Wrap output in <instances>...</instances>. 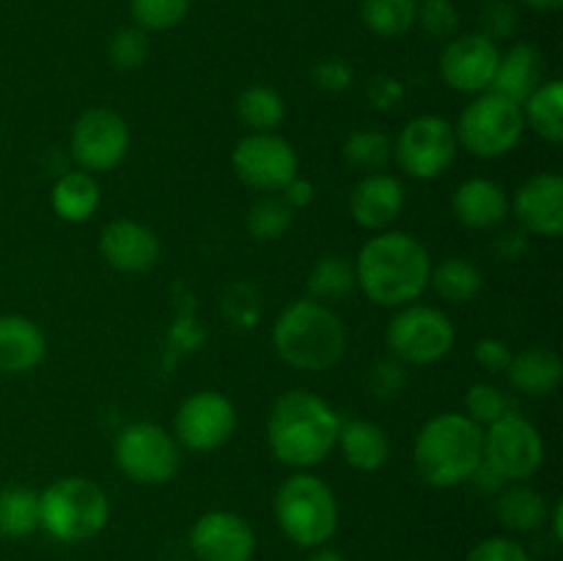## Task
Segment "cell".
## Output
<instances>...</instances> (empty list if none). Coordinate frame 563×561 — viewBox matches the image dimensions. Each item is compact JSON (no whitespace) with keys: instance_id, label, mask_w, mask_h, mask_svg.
Segmentation results:
<instances>
[{"instance_id":"1","label":"cell","mask_w":563,"mask_h":561,"mask_svg":"<svg viewBox=\"0 0 563 561\" xmlns=\"http://www.w3.org/2000/svg\"><path fill=\"white\" fill-rule=\"evenodd\" d=\"M432 258L427 245L407 231H377L357 251V289L385 308H405L427 292Z\"/></svg>"},{"instance_id":"2","label":"cell","mask_w":563,"mask_h":561,"mask_svg":"<svg viewBox=\"0 0 563 561\" xmlns=\"http://www.w3.org/2000/svg\"><path fill=\"white\" fill-rule=\"evenodd\" d=\"M341 416L333 405L311 391H286L267 418L269 451L284 465L306 471L330 457L339 443Z\"/></svg>"},{"instance_id":"3","label":"cell","mask_w":563,"mask_h":561,"mask_svg":"<svg viewBox=\"0 0 563 561\" xmlns=\"http://www.w3.org/2000/svg\"><path fill=\"white\" fill-rule=\"evenodd\" d=\"M273 346L280 361L297 372H328L346 355L350 330L328 302L306 297L291 300L278 314Z\"/></svg>"},{"instance_id":"4","label":"cell","mask_w":563,"mask_h":561,"mask_svg":"<svg viewBox=\"0 0 563 561\" xmlns=\"http://www.w3.org/2000/svg\"><path fill=\"white\" fill-rule=\"evenodd\" d=\"M484 429L465 413H438L421 427L412 449L416 471L429 487H456L471 482L482 465Z\"/></svg>"},{"instance_id":"5","label":"cell","mask_w":563,"mask_h":561,"mask_svg":"<svg viewBox=\"0 0 563 561\" xmlns=\"http://www.w3.org/2000/svg\"><path fill=\"white\" fill-rule=\"evenodd\" d=\"M275 520L300 548H322L339 528V501L317 473L297 471L275 493Z\"/></svg>"},{"instance_id":"6","label":"cell","mask_w":563,"mask_h":561,"mask_svg":"<svg viewBox=\"0 0 563 561\" xmlns=\"http://www.w3.org/2000/svg\"><path fill=\"white\" fill-rule=\"evenodd\" d=\"M42 528L58 542H86L110 520L108 493L86 476H64L38 493Z\"/></svg>"},{"instance_id":"7","label":"cell","mask_w":563,"mask_h":561,"mask_svg":"<svg viewBox=\"0 0 563 561\" xmlns=\"http://www.w3.org/2000/svg\"><path fill=\"white\" fill-rule=\"evenodd\" d=\"M460 148H467L473 157L498 160L515 152L526 132L522 108L495 91H484L462 110L454 127Z\"/></svg>"},{"instance_id":"8","label":"cell","mask_w":563,"mask_h":561,"mask_svg":"<svg viewBox=\"0 0 563 561\" xmlns=\"http://www.w3.org/2000/svg\"><path fill=\"white\" fill-rule=\"evenodd\" d=\"M115 468L135 484L157 487L179 473V443L168 429L152 421H135L119 432L113 443Z\"/></svg>"},{"instance_id":"9","label":"cell","mask_w":563,"mask_h":561,"mask_svg":"<svg viewBox=\"0 0 563 561\" xmlns=\"http://www.w3.org/2000/svg\"><path fill=\"white\" fill-rule=\"evenodd\" d=\"M460 141L454 124L443 116H416L401 127L394 143V160L410 179H440L454 165Z\"/></svg>"},{"instance_id":"10","label":"cell","mask_w":563,"mask_h":561,"mask_svg":"<svg viewBox=\"0 0 563 561\" xmlns=\"http://www.w3.org/2000/svg\"><path fill=\"white\" fill-rule=\"evenodd\" d=\"M385 339L396 361L405 366H429L449 355L456 330L440 308L410 302L390 319Z\"/></svg>"},{"instance_id":"11","label":"cell","mask_w":563,"mask_h":561,"mask_svg":"<svg viewBox=\"0 0 563 561\" xmlns=\"http://www.w3.org/2000/svg\"><path fill=\"white\" fill-rule=\"evenodd\" d=\"M482 462L493 468L504 482L531 479L544 462L542 435L528 418L509 410L484 429Z\"/></svg>"},{"instance_id":"12","label":"cell","mask_w":563,"mask_h":561,"mask_svg":"<svg viewBox=\"0 0 563 561\" xmlns=\"http://www.w3.org/2000/svg\"><path fill=\"white\" fill-rule=\"evenodd\" d=\"M231 165L242 185L258 193H280L297 176V152L278 132H251L231 152Z\"/></svg>"},{"instance_id":"13","label":"cell","mask_w":563,"mask_h":561,"mask_svg":"<svg viewBox=\"0 0 563 561\" xmlns=\"http://www.w3.org/2000/svg\"><path fill=\"white\" fill-rule=\"evenodd\" d=\"M69 152L88 174L113 170L130 152V127L110 108L86 110L71 127Z\"/></svg>"},{"instance_id":"14","label":"cell","mask_w":563,"mask_h":561,"mask_svg":"<svg viewBox=\"0 0 563 561\" xmlns=\"http://www.w3.org/2000/svg\"><path fill=\"white\" fill-rule=\"evenodd\" d=\"M236 429L234 402L220 391H196L179 405L174 432L185 449L214 451L231 440Z\"/></svg>"},{"instance_id":"15","label":"cell","mask_w":563,"mask_h":561,"mask_svg":"<svg viewBox=\"0 0 563 561\" xmlns=\"http://www.w3.org/2000/svg\"><path fill=\"white\" fill-rule=\"evenodd\" d=\"M500 50L482 33H465L445 44L440 55V77L449 88L462 94L489 91L498 72Z\"/></svg>"},{"instance_id":"16","label":"cell","mask_w":563,"mask_h":561,"mask_svg":"<svg viewBox=\"0 0 563 561\" xmlns=\"http://www.w3.org/2000/svg\"><path fill=\"white\" fill-rule=\"evenodd\" d=\"M190 550L198 561H251L256 534L242 515L214 509L192 522Z\"/></svg>"},{"instance_id":"17","label":"cell","mask_w":563,"mask_h":561,"mask_svg":"<svg viewBox=\"0 0 563 561\" xmlns=\"http://www.w3.org/2000/svg\"><path fill=\"white\" fill-rule=\"evenodd\" d=\"M511 212L522 231L537 237H559L563 231V179L559 174H537L517 187Z\"/></svg>"},{"instance_id":"18","label":"cell","mask_w":563,"mask_h":561,"mask_svg":"<svg viewBox=\"0 0 563 561\" xmlns=\"http://www.w3.org/2000/svg\"><path fill=\"white\" fill-rule=\"evenodd\" d=\"M99 251L102 258L119 273H146L159 258V240L148 226L137 220H110L99 237Z\"/></svg>"},{"instance_id":"19","label":"cell","mask_w":563,"mask_h":561,"mask_svg":"<svg viewBox=\"0 0 563 561\" xmlns=\"http://www.w3.org/2000/svg\"><path fill=\"white\" fill-rule=\"evenodd\" d=\"M405 209V187L390 174H366L350 193V215L361 229L388 231Z\"/></svg>"},{"instance_id":"20","label":"cell","mask_w":563,"mask_h":561,"mask_svg":"<svg viewBox=\"0 0 563 561\" xmlns=\"http://www.w3.org/2000/svg\"><path fill=\"white\" fill-rule=\"evenodd\" d=\"M451 209L456 220L467 229L487 231L504 223L511 212V198L506 196L504 187L484 176L465 179L451 196Z\"/></svg>"},{"instance_id":"21","label":"cell","mask_w":563,"mask_h":561,"mask_svg":"<svg viewBox=\"0 0 563 561\" xmlns=\"http://www.w3.org/2000/svg\"><path fill=\"white\" fill-rule=\"evenodd\" d=\"M47 355V339L33 319L0 314V374H27Z\"/></svg>"},{"instance_id":"22","label":"cell","mask_w":563,"mask_h":561,"mask_svg":"<svg viewBox=\"0 0 563 561\" xmlns=\"http://www.w3.org/2000/svg\"><path fill=\"white\" fill-rule=\"evenodd\" d=\"M539 86H542V55L533 44L520 42L500 53L498 72H495L489 91L522 105Z\"/></svg>"},{"instance_id":"23","label":"cell","mask_w":563,"mask_h":561,"mask_svg":"<svg viewBox=\"0 0 563 561\" xmlns=\"http://www.w3.org/2000/svg\"><path fill=\"white\" fill-rule=\"evenodd\" d=\"M346 465L361 473H374L385 468L390 460V438L379 424L366 421V418H350L341 421L339 443Z\"/></svg>"},{"instance_id":"24","label":"cell","mask_w":563,"mask_h":561,"mask_svg":"<svg viewBox=\"0 0 563 561\" xmlns=\"http://www.w3.org/2000/svg\"><path fill=\"white\" fill-rule=\"evenodd\" d=\"M511 388L526 396H548L561 385L563 363L559 352L550 346H528V350L511 355L509 369H506Z\"/></svg>"},{"instance_id":"25","label":"cell","mask_w":563,"mask_h":561,"mask_svg":"<svg viewBox=\"0 0 563 561\" xmlns=\"http://www.w3.org/2000/svg\"><path fill=\"white\" fill-rule=\"evenodd\" d=\"M99 204H102L99 182L82 168L60 174L49 190V207L66 223H86L97 215Z\"/></svg>"},{"instance_id":"26","label":"cell","mask_w":563,"mask_h":561,"mask_svg":"<svg viewBox=\"0 0 563 561\" xmlns=\"http://www.w3.org/2000/svg\"><path fill=\"white\" fill-rule=\"evenodd\" d=\"M495 515L504 522L509 531H537L548 522V501L542 493L526 484H515V487L500 490L498 501H495Z\"/></svg>"},{"instance_id":"27","label":"cell","mask_w":563,"mask_h":561,"mask_svg":"<svg viewBox=\"0 0 563 561\" xmlns=\"http://www.w3.org/2000/svg\"><path fill=\"white\" fill-rule=\"evenodd\" d=\"M520 108L526 127H531L542 141L559 146L563 141V82H542Z\"/></svg>"},{"instance_id":"28","label":"cell","mask_w":563,"mask_h":561,"mask_svg":"<svg viewBox=\"0 0 563 561\" xmlns=\"http://www.w3.org/2000/svg\"><path fill=\"white\" fill-rule=\"evenodd\" d=\"M429 284L434 286V292H438L445 302L465 306V302H471L473 297L482 292L484 275L482 270H478L473 262H467V258L451 256V258H443L438 267H432Z\"/></svg>"},{"instance_id":"29","label":"cell","mask_w":563,"mask_h":561,"mask_svg":"<svg viewBox=\"0 0 563 561\" xmlns=\"http://www.w3.org/2000/svg\"><path fill=\"white\" fill-rule=\"evenodd\" d=\"M357 289L355 278V262H346L344 256H319L313 262L311 273H308V292H311V300L319 302H339L344 297H350Z\"/></svg>"},{"instance_id":"30","label":"cell","mask_w":563,"mask_h":561,"mask_svg":"<svg viewBox=\"0 0 563 561\" xmlns=\"http://www.w3.org/2000/svg\"><path fill=\"white\" fill-rule=\"evenodd\" d=\"M38 528H42V515H38L36 490L20 484L0 490V537L22 539Z\"/></svg>"},{"instance_id":"31","label":"cell","mask_w":563,"mask_h":561,"mask_svg":"<svg viewBox=\"0 0 563 561\" xmlns=\"http://www.w3.org/2000/svg\"><path fill=\"white\" fill-rule=\"evenodd\" d=\"M236 119L251 132H275L286 119V102L275 88L247 86L236 97Z\"/></svg>"},{"instance_id":"32","label":"cell","mask_w":563,"mask_h":561,"mask_svg":"<svg viewBox=\"0 0 563 561\" xmlns=\"http://www.w3.org/2000/svg\"><path fill=\"white\" fill-rule=\"evenodd\" d=\"M418 0H363V25L383 38L405 36L416 25Z\"/></svg>"},{"instance_id":"33","label":"cell","mask_w":563,"mask_h":561,"mask_svg":"<svg viewBox=\"0 0 563 561\" xmlns=\"http://www.w3.org/2000/svg\"><path fill=\"white\" fill-rule=\"evenodd\" d=\"M346 163L366 174H379L394 157V141L379 130H355L346 135L344 146H341Z\"/></svg>"},{"instance_id":"34","label":"cell","mask_w":563,"mask_h":561,"mask_svg":"<svg viewBox=\"0 0 563 561\" xmlns=\"http://www.w3.org/2000/svg\"><path fill=\"white\" fill-rule=\"evenodd\" d=\"M291 220H295V209L278 193H267L247 209L245 226L251 237L262 242H273L280 240L291 229Z\"/></svg>"},{"instance_id":"35","label":"cell","mask_w":563,"mask_h":561,"mask_svg":"<svg viewBox=\"0 0 563 561\" xmlns=\"http://www.w3.org/2000/svg\"><path fill=\"white\" fill-rule=\"evenodd\" d=\"M192 0H130L132 20L141 31H168L190 14Z\"/></svg>"},{"instance_id":"36","label":"cell","mask_w":563,"mask_h":561,"mask_svg":"<svg viewBox=\"0 0 563 561\" xmlns=\"http://www.w3.org/2000/svg\"><path fill=\"white\" fill-rule=\"evenodd\" d=\"M509 407V396L493 383H476L467 388L465 394V416L471 421H476L478 427H489V424L498 421L500 416H506Z\"/></svg>"},{"instance_id":"37","label":"cell","mask_w":563,"mask_h":561,"mask_svg":"<svg viewBox=\"0 0 563 561\" xmlns=\"http://www.w3.org/2000/svg\"><path fill=\"white\" fill-rule=\"evenodd\" d=\"M108 55H110V64L121 72H130V69H137V66H143L148 58L146 31H141L137 25L115 31L108 44Z\"/></svg>"},{"instance_id":"38","label":"cell","mask_w":563,"mask_h":561,"mask_svg":"<svg viewBox=\"0 0 563 561\" xmlns=\"http://www.w3.org/2000/svg\"><path fill=\"white\" fill-rule=\"evenodd\" d=\"M407 383V366L396 358H379L366 374V391L379 402L396 399Z\"/></svg>"},{"instance_id":"39","label":"cell","mask_w":563,"mask_h":561,"mask_svg":"<svg viewBox=\"0 0 563 561\" xmlns=\"http://www.w3.org/2000/svg\"><path fill=\"white\" fill-rule=\"evenodd\" d=\"M416 25L432 38H451L460 25V14L451 0H421L416 9Z\"/></svg>"},{"instance_id":"40","label":"cell","mask_w":563,"mask_h":561,"mask_svg":"<svg viewBox=\"0 0 563 561\" xmlns=\"http://www.w3.org/2000/svg\"><path fill=\"white\" fill-rule=\"evenodd\" d=\"M311 82L319 88V91H328V94L350 91L352 82H355V69L341 58H324L319 61V64H313Z\"/></svg>"},{"instance_id":"41","label":"cell","mask_w":563,"mask_h":561,"mask_svg":"<svg viewBox=\"0 0 563 561\" xmlns=\"http://www.w3.org/2000/svg\"><path fill=\"white\" fill-rule=\"evenodd\" d=\"M405 82L394 75H374L366 86V99L377 113H390L405 102Z\"/></svg>"},{"instance_id":"42","label":"cell","mask_w":563,"mask_h":561,"mask_svg":"<svg viewBox=\"0 0 563 561\" xmlns=\"http://www.w3.org/2000/svg\"><path fill=\"white\" fill-rule=\"evenodd\" d=\"M465 561H531V556L517 539L489 537L478 542Z\"/></svg>"},{"instance_id":"43","label":"cell","mask_w":563,"mask_h":561,"mask_svg":"<svg viewBox=\"0 0 563 561\" xmlns=\"http://www.w3.org/2000/svg\"><path fill=\"white\" fill-rule=\"evenodd\" d=\"M517 25V11L509 0H493V3L484 6L482 11V36L487 38H506L515 33Z\"/></svg>"},{"instance_id":"44","label":"cell","mask_w":563,"mask_h":561,"mask_svg":"<svg viewBox=\"0 0 563 561\" xmlns=\"http://www.w3.org/2000/svg\"><path fill=\"white\" fill-rule=\"evenodd\" d=\"M511 355H515V352L509 350V344L495 339V336H484V339H478L476 346H473V358H476L478 366L489 374L506 372L511 363Z\"/></svg>"},{"instance_id":"45","label":"cell","mask_w":563,"mask_h":561,"mask_svg":"<svg viewBox=\"0 0 563 561\" xmlns=\"http://www.w3.org/2000/svg\"><path fill=\"white\" fill-rule=\"evenodd\" d=\"M280 198H284V201L289 204L291 209H306V207H311L313 198H317V187H313L311 182L302 179V176L297 174L295 179H291L289 185L280 190Z\"/></svg>"},{"instance_id":"46","label":"cell","mask_w":563,"mask_h":561,"mask_svg":"<svg viewBox=\"0 0 563 561\" xmlns=\"http://www.w3.org/2000/svg\"><path fill=\"white\" fill-rule=\"evenodd\" d=\"M548 517H550V526H553L555 542H561V539H563V504H561V501H555V506L550 509Z\"/></svg>"},{"instance_id":"47","label":"cell","mask_w":563,"mask_h":561,"mask_svg":"<svg viewBox=\"0 0 563 561\" xmlns=\"http://www.w3.org/2000/svg\"><path fill=\"white\" fill-rule=\"evenodd\" d=\"M306 561H346V559L339 553V550H330L322 544V548H313V553L308 556Z\"/></svg>"},{"instance_id":"48","label":"cell","mask_w":563,"mask_h":561,"mask_svg":"<svg viewBox=\"0 0 563 561\" xmlns=\"http://www.w3.org/2000/svg\"><path fill=\"white\" fill-rule=\"evenodd\" d=\"M522 3H528L531 9H537V11H559L563 0H522Z\"/></svg>"}]
</instances>
